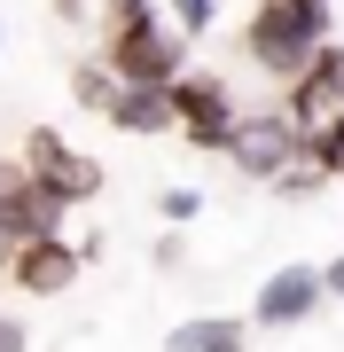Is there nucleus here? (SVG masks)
Wrapping results in <instances>:
<instances>
[{
  "mask_svg": "<svg viewBox=\"0 0 344 352\" xmlns=\"http://www.w3.org/2000/svg\"><path fill=\"white\" fill-rule=\"evenodd\" d=\"M321 188H329V173H321V164H313V149H306V157L290 164V173L274 180V196H297V204H306V196H321Z\"/></svg>",
  "mask_w": 344,
  "mask_h": 352,
  "instance_id": "4468645a",
  "label": "nucleus"
},
{
  "mask_svg": "<svg viewBox=\"0 0 344 352\" xmlns=\"http://www.w3.org/2000/svg\"><path fill=\"white\" fill-rule=\"evenodd\" d=\"M297 157H306V126H297L290 110H274V102H266V110H242V126L227 141V164L242 180H266V188H274Z\"/></svg>",
  "mask_w": 344,
  "mask_h": 352,
  "instance_id": "7ed1b4c3",
  "label": "nucleus"
},
{
  "mask_svg": "<svg viewBox=\"0 0 344 352\" xmlns=\"http://www.w3.org/2000/svg\"><path fill=\"white\" fill-rule=\"evenodd\" d=\"M329 305V274L321 266H274L251 298V329H297Z\"/></svg>",
  "mask_w": 344,
  "mask_h": 352,
  "instance_id": "423d86ee",
  "label": "nucleus"
},
{
  "mask_svg": "<svg viewBox=\"0 0 344 352\" xmlns=\"http://www.w3.org/2000/svg\"><path fill=\"white\" fill-rule=\"evenodd\" d=\"M87 274V251H78V235H47V243H24V251L8 258V282L24 289V298H63V289Z\"/></svg>",
  "mask_w": 344,
  "mask_h": 352,
  "instance_id": "0eeeda50",
  "label": "nucleus"
},
{
  "mask_svg": "<svg viewBox=\"0 0 344 352\" xmlns=\"http://www.w3.org/2000/svg\"><path fill=\"white\" fill-rule=\"evenodd\" d=\"M321 274H329V298H344V251H336L329 266H321Z\"/></svg>",
  "mask_w": 344,
  "mask_h": 352,
  "instance_id": "aec40b11",
  "label": "nucleus"
},
{
  "mask_svg": "<svg viewBox=\"0 0 344 352\" xmlns=\"http://www.w3.org/2000/svg\"><path fill=\"white\" fill-rule=\"evenodd\" d=\"M24 173L39 180V188H55L63 204H94V196H102V164L78 157L55 126H32L24 133Z\"/></svg>",
  "mask_w": 344,
  "mask_h": 352,
  "instance_id": "39448f33",
  "label": "nucleus"
},
{
  "mask_svg": "<svg viewBox=\"0 0 344 352\" xmlns=\"http://www.w3.org/2000/svg\"><path fill=\"white\" fill-rule=\"evenodd\" d=\"M172 102H180V133H188L196 149H219V157H227V141L242 126V102H235L227 78H219V71H188L172 87Z\"/></svg>",
  "mask_w": 344,
  "mask_h": 352,
  "instance_id": "20e7f679",
  "label": "nucleus"
},
{
  "mask_svg": "<svg viewBox=\"0 0 344 352\" xmlns=\"http://www.w3.org/2000/svg\"><path fill=\"white\" fill-rule=\"evenodd\" d=\"M71 94H78V110L110 118V110H117V94H126V78L110 71V55H94V63H78V71H71Z\"/></svg>",
  "mask_w": 344,
  "mask_h": 352,
  "instance_id": "9b49d317",
  "label": "nucleus"
},
{
  "mask_svg": "<svg viewBox=\"0 0 344 352\" xmlns=\"http://www.w3.org/2000/svg\"><path fill=\"white\" fill-rule=\"evenodd\" d=\"M157 212H165V227H196V219H204V188H165Z\"/></svg>",
  "mask_w": 344,
  "mask_h": 352,
  "instance_id": "2eb2a0df",
  "label": "nucleus"
},
{
  "mask_svg": "<svg viewBox=\"0 0 344 352\" xmlns=\"http://www.w3.org/2000/svg\"><path fill=\"white\" fill-rule=\"evenodd\" d=\"M157 266H165V274H180V266H188V243H180V235H157V251H149Z\"/></svg>",
  "mask_w": 344,
  "mask_h": 352,
  "instance_id": "f3484780",
  "label": "nucleus"
},
{
  "mask_svg": "<svg viewBox=\"0 0 344 352\" xmlns=\"http://www.w3.org/2000/svg\"><path fill=\"white\" fill-rule=\"evenodd\" d=\"M110 126L133 133V141L180 133V102H172V87H126V94H117V110H110Z\"/></svg>",
  "mask_w": 344,
  "mask_h": 352,
  "instance_id": "1a4fd4ad",
  "label": "nucleus"
},
{
  "mask_svg": "<svg viewBox=\"0 0 344 352\" xmlns=\"http://www.w3.org/2000/svg\"><path fill=\"white\" fill-rule=\"evenodd\" d=\"M63 219H71V204L55 196V188H39V180L24 173V188L8 196V235H16V251H24V243H47V235H63Z\"/></svg>",
  "mask_w": 344,
  "mask_h": 352,
  "instance_id": "6e6552de",
  "label": "nucleus"
},
{
  "mask_svg": "<svg viewBox=\"0 0 344 352\" xmlns=\"http://www.w3.org/2000/svg\"><path fill=\"white\" fill-rule=\"evenodd\" d=\"M282 8H297V16H306V24H321V32H336V8H329V0H282Z\"/></svg>",
  "mask_w": 344,
  "mask_h": 352,
  "instance_id": "a211bd4d",
  "label": "nucleus"
},
{
  "mask_svg": "<svg viewBox=\"0 0 344 352\" xmlns=\"http://www.w3.org/2000/svg\"><path fill=\"white\" fill-rule=\"evenodd\" d=\"M149 8H165V0H110V16H149Z\"/></svg>",
  "mask_w": 344,
  "mask_h": 352,
  "instance_id": "6ab92c4d",
  "label": "nucleus"
},
{
  "mask_svg": "<svg viewBox=\"0 0 344 352\" xmlns=\"http://www.w3.org/2000/svg\"><path fill=\"white\" fill-rule=\"evenodd\" d=\"M321 47H329V32L306 24L297 8H282V0H258L251 24H242V55H251L274 87H297V78L321 63Z\"/></svg>",
  "mask_w": 344,
  "mask_h": 352,
  "instance_id": "f03ea898",
  "label": "nucleus"
},
{
  "mask_svg": "<svg viewBox=\"0 0 344 352\" xmlns=\"http://www.w3.org/2000/svg\"><path fill=\"white\" fill-rule=\"evenodd\" d=\"M251 337V321H235V314H196V321H180L172 337H165V352H227V344H242Z\"/></svg>",
  "mask_w": 344,
  "mask_h": 352,
  "instance_id": "9d476101",
  "label": "nucleus"
},
{
  "mask_svg": "<svg viewBox=\"0 0 344 352\" xmlns=\"http://www.w3.org/2000/svg\"><path fill=\"white\" fill-rule=\"evenodd\" d=\"M306 149H313V164H321L329 180L344 173V110L329 118V126H313V133H306Z\"/></svg>",
  "mask_w": 344,
  "mask_h": 352,
  "instance_id": "ddd939ff",
  "label": "nucleus"
},
{
  "mask_svg": "<svg viewBox=\"0 0 344 352\" xmlns=\"http://www.w3.org/2000/svg\"><path fill=\"white\" fill-rule=\"evenodd\" d=\"M188 47H196V39L180 32L165 8H149V16H117L110 39H102L110 71L126 78V87H180V78H188Z\"/></svg>",
  "mask_w": 344,
  "mask_h": 352,
  "instance_id": "f257e3e1",
  "label": "nucleus"
},
{
  "mask_svg": "<svg viewBox=\"0 0 344 352\" xmlns=\"http://www.w3.org/2000/svg\"><path fill=\"white\" fill-rule=\"evenodd\" d=\"M165 16L188 39H204V32H219V16H227V0H165Z\"/></svg>",
  "mask_w": 344,
  "mask_h": 352,
  "instance_id": "f8f14e48",
  "label": "nucleus"
},
{
  "mask_svg": "<svg viewBox=\"0 0 344 352\" xmlns=\"http://www.w3.org/2000/svg\"><path fill=\"white\" fill-rule=\"evenodd\" d=\"M0 352H32V329H24V314H0Z\"/></svg>",
  "mask_w": 344,
  "mask_h": 352,
  "instance_id": "dca6fc26",
  "label": "nucleus"
},
{
  "mask_svg": "<svg viewBox=\"0 0 344 352\" xmlns=\"http://www.w3.org/2000/svg\"><path fill=\"white\" fill-rule=\"evenodd\" d=\"M227 352H242V344H227Z\"/></svg>",
  "mask_w": 344,
  "mask_h": 352,
  "instance_id": "412c9836",
  "label": "nucleus"
}]
</instances>
